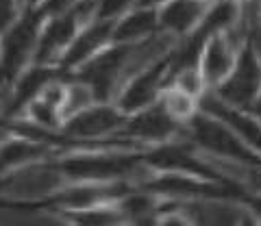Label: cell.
<instances>
[{
  "label": "cell",
  "instance_id": "6da1fadb",
  "mask_svg": "<svg viewBox=\"0 0 261 226\" xmlns=\"http://www.w3.org/2000/svg\"><path fill=\"white\" fill-rule=\"evenodd\" d=\"M261 94V61L248 44L242 46L238 61L222 83L218 85V98L238 109H250Z\"/></svg>",
  "mask_w": 261,
  "mask_h": 226
},
{
  "label": "cell",
  "instance_id": "7a4b0ae2",
  "mask_svg": "<svg viewBox=\"0 0 261 226\" xmlns=\"http://www.w3.org/2000/svg\"><path fill=\"white\" fill-rule=\"evenodd\" d=\"M44 15L37 9H31L22 15L11 26V31L5 35L3 44V66L5 74H13L31 52L37 50V39H39V24Z\"/></svg>",
  "mask_w": 261,
  "mask_h": 226
},
{
  "label": "cell",
  "instance_id": "3957f363",
  "mask_svg": "<svg viewBox=\"0 0 261 226\" xmlns=\"http://www.w3.org/2000/svg\"><path fill=\"white\" fill-rule=\"evenodd\" d=\"M214 0H168L157 9L159 29L178 37H187L202 24Z\"/></svg>",
  "mask_w": 261,
  "mask_h": 226
},
{
  "label": "cell",
  "instance_id": "277c9868",
  "mask_svg": "<svg viewBox=\"0 0 261 226\" xmlns=\"http://www.w3.org/2000/svg\"><path fill=\"white\" fill-rule=\"evenodd\" d=\"M113 29H116V20H109V18H96L89 24H85L74 35L70 46L65 48L63 68L81 66V63L96 56L105 44L113 42Z\"/></svg>",
  "mask_w": 261,
  "mask_h": 226
},
{
  "label": "cell",
  "instance_id": "5b68a950",
  "mask_svg": "<svg viewBox=\"0 0 261 226\" xmlns=\"http://www.w3.org/2000/svg\"><path fill=\"white\" fill-rule=\"evenodd\" d=\"M166 76H168V59L148 68L146 72H142V74L133 76L130 83L124 87V92H122L120 111L130 113V111H140L144 107H150V102L157 98Z\"/></svg>",
  "mask_w": 261,
  "mask_h": 226
},
{
  "label": "cell",
  "instance_id": "8992f818",
  "mask_svg": "<svg viewBox=\"0 0 261 226\" xmlns=\"http://www.w3.org/2000/svg\"><path fill=\"white\" fill-rule=\"evenodd\" d=\"M63 170L74 179H113L137 172V161L128 157H79L63 163Z\"/></svg>",
  "mask_w": 261,
  "mask_h": 226
},
{
  "label": "cell",
  "instance_id": "52a82bcc",
  "mask_svg": "<svg viewBox=\"0 0 261 226\" xmlns=\"http://www.w3.org/2000/svg\"><path fill=\"white\" fill-rule=\"evenodd\" d=\"M122 126H124L122 111H116L111 107H87L72 116V120L68 122V135L70 137L109 135Z\"/></svg>",
  "mask_w": 261,
  "mask_h": 226
},
{
  "label": "cell",
  "instance_id": "ba28073f",
  "mask_svg": "<svg viewBox=\"0 0 261 226\" xmlns=\"http://www.w3.org/2000/svg\"><path fill=\"white\" fill-rule=\"evenodd\" d=\"M159 31V18L157 9H148V7H130V9L120 15L116 20V29H113V44H130L140 42V39L148 37Z\"/></svg>",
  "mask_w": 261,
  "mask_h": 226
},
{
  "label": "cell",
  "instance_id": "9c48e42d",
  "mask_svg": "<svg viewBox=\"0 0 261 226\" xmlns=\"http://www.w3.org/2000/svg\"><path fill=\"white\" fill-rule=\"evenodd\" d=\"M126 131L128 135L142 137V139L163 142L176 131V120L163 109V104L144 107L137 111V116H133L126 122Z\"/></svg>",
  "mask_w": 261,
  "mask_h": 226
},
{
  "label": "cell",
  "instance_id": "30bf717a",
  "mask_svg": "<svg viewBox=\"0 0 261 226\" xmlns=\"http://www.w3.org/2000/svg\"><path fill=\"white\" fill-rule=\"evenodd\" d=\"M194 217L205 224H235L246 220V211L228 200H205L194 207Z\"/></svg>",
  "mask_w": 261,
  "mask_h": 226
},
{
  "label": "cell",
  "instance_id": "8fae6325",
  "mask_svg": "<svg viewBox=\"0 0 261 226\" xmlns=\"http://www.w3.org/2000/svg\"><path fill=\"white\" fill-rule=\"evenodd\" d=\"M192 98L194 96L185 94L183 90H178V87H172V90H168L166 94H163V102L161 104L174 120L190 118L192 116Z\"/></svg>",
  "mask_w": 261,
  "mask_h": 226
},
{
  "label": "cell",
  "instance_id": "7c38bea8",
  "mask_svg": "<svg viewBox=\"0 0 261 226\" xmlns=\"http://www.w3.org/2000/svg\"><path fill=\"white\" fill-rule=\"evenodd\" d=\"M44 152V146H35V144H11V146L3 148L0 152V165H15V163H22V161H29L33 157H39Z\"/></svg>",
  "mask_w": 261,
  "mask_h": 226
},
{
  "label": "cell",
  "instance_id": "4fadbf2b",
  "mask_svg": "<svg viewBox=\"0 0 261 226\" xmlns=\"http://www.w3.org/2000/svg\"><path fill=\"white\" fill-rule=\"evenodd\" d=\"M168 0H135L137 7H148V9H159L161 5H166Z\"/></svg>",
  "mask_w": 261,
  "mask_h": 226
},
{
  "label": "cell",
  "instance_id": "5bb4252c",
  "mask_svg": "<svg viewBox=\"0 0 261 226\" xmlns=\"http://www.w3.org/2000/svg\"><path fill=\"white\" fill-rule=\"evenodd\" d=\"M248 111H252V113H255V118H257L259 122H261V94H259V98H257L255 102H252V107H250Z\"/></svg>",
  "mask_w": 261,
  "mask_h": 226
}]
</instances>
